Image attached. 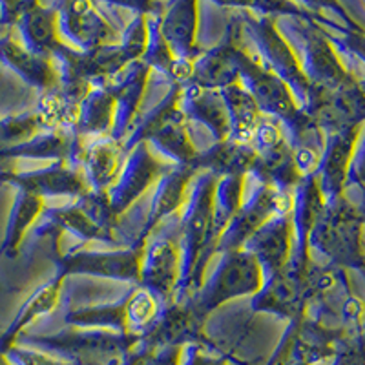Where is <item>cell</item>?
<instances>
[{"label":"cell","instance_id":"cell-1","mask_svg":"<svg viewBox=\"0 0 365 365\" xmlns=\"http://www.w3.org/2000/svg\"><path fill=\"white\" fill-rule=\"evenodd\" d=\"M152 312H154V303H152V299L145 294L137 296L132 302V307H130V314H132V318L137 319V322H145V319H148L150 316H152Z\"/></svg>","mask_w":365,"mask_h":365},{"label":"cell","instance_id":"cell-2","mask_svg":"<svg viewBox=\"0 0 365 365\" xmlns=\"http://www.w3.org/2000/svg\"><path fill=\"white\" fill-rule=\"evenodd\" d=\"M314 154H312L311 150H299L298 152V165L302 170H311L312 166H314Z\"/></svg>","mask_w":365,"mask_h":365},{"label":"cell","instance_id":"cell-3","mask_svg":"<svg viewBox=\"0 0 365 365\" xmlns=\"http://www.w3.org/2000/svg\"><path fill=\"white\" fill-rule=\"evenodd\" d=\"M259 137H262V141L265 145H274V143L279 139V133L278 130L272 128V126H263L262 132H259Z\"/></svg>","mask_w":365,"mask_h":365}]
</instances>
